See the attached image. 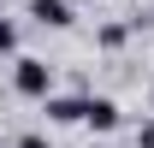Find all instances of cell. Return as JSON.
I'll list each match as a JSON object with an SVG mask.
<instances>
[{
    "label": "cell",
    "instance_id": "6da1fadb",
    "mask_svg": "<svg viewBox=\"0 0 154 148\" xmlns=\"http://www.w3.org/2000/svg\"><path fill=\"white\" fill-rule=\"evenodd\" d=\"M12 89L30 95V101H48V95H54V65L36 59V54H18L12 59Z\"/></svg>",
    "mask_w": 154,
    "mask_h": 148
},
{
    "label": "cell",
    "instance_id": "7a4b0ae2",
    "mask_svg": "<svg viewBox=\"0 0 154 148\" xmlns=\"http://www.w3.org/2000/svg\"><path fill=\"white\" fill-rule=\"evenodd\" d=\"M24 12H30L42 30H71V24H77V6H71V0H24Z\"/></svg>",
    "mask_w": 154,
    "mask_h": 148
},
{
    "label": "cell",
    "instance_id": "3957f363",
    "mask_svg": "<svg viewBox=\"0 0 154 148\" xmlns=\"http://www.w3.org/2000/svg\"><path fill=\"white\" fill-rule=\"evenodd\" d=\"M83 107H89V95H48L42 101L48 125H83Z\"/></svg>",
    "mask_w": 154,
    "mask_h": 148
},
{
    "label": "cell",
    "instance_id": "277c9868",
    "mask_svg": "<svg viewBox=\"0 0 154 148\" xmlns=\"http://www.w3.org/2000/svg\"><path fill=\"white\" fill-rule=\"evenodd\" d=\"M83 125H89V130H101V136H113V130H119V101H113V95H89Z\"/></svg>",
    "mask_w": 154,
    "mask_h": 148
},
{
    "label": "cell",
    "instance_id": "5b68a950",
    "mask_svg": "<svg viewBox=\"0 0 154 148\" xmlns=\"http://www.w3.org/2000/svg\"><path fill=\"white\" fill-rule=\"evenodd\" d=\"M95 42L113 54V48H125V42H131V24H101V30H95Z\"/></svg>",
    "mask_w": 154,
    "mask_h": 148
},
{
    "label": "cell",
    "instance_id": "8992f818",
    "mask_svg": "<svg viewBox=\"0 0 154 148\" xmlns=\"http://www.w3.org/2000/svg\"><path fill=\"white\" fill-rule=\"evenodd\" d=\"M12 54H18V18L0 12V59H12Z\"/></svg>",
    "mask_w": 154,
    "mask_h": 148
},
{
    "label": "cell",
    "instance_id": "52a82bcc",
    "mask_svg": "<svg viewBox=\"0 0 154 148\" xmlns=\"http://www.w3.org/2000/svg\"><path fill=\"white\" fill-rule=\"evenodd\" d=\"M12 148H54V136H42V130H24V136H18Z\"/></svg>",
    "mask_w": 154,
    "mask_h": 148
},
{
    "label": "cell",
    "instance_id": "ba28073f",
    "mask_svg": "<svg viewBox=\"0 0 154 148\" xmlns=\"http://www.w3.org/2000/svg\"><path fill=\"white\" fill-rule=\"evenodd\" d=\"M136 148H154V119H142V125H136Z\"/></svg>",
    "mask_w": 154,
    "mask_h": 148
},
{
    "label": "cell",
    "instance_id": "9c48e42d",
    "mask_svg": "<svg viewBox=\"0 0 154 148\" xmlns=\"http://www.w3.org/2000/svg\"><path fill=\"white\" fill-rule=\"evenodd\" d=\"M0 6H12V0H0Z\"/></svg>",
    "mask_w": 154,
    "mask_h": 148
},
{
    "label": "cell",
    "instance_id": "30bf717a",
    "mask_svg": "<svg viewBox=\"0 0 154 148\" xmlns=\"http://www.w3.org/2000/svg\"><path fill=\"white\" fill-rule=\"evenodd\" d=\"M71 6H77V0H71Z\"/></svg>",
    "mask_w": 154,
    "mask_h": 148
}]
</instances>
